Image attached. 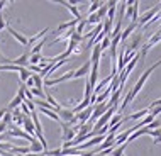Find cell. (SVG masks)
I'll return each instance as SVG.
<instances>
[{
    "label": "cell",
    "mask_w": 161,
    "mask_h": 156,
    "mask_svg": "<svg viewBox=\"0 0 161 156\" xmlns=\"http://www.w3.org/2000/svg\"><path fill=\"white\" fill-rule=\"evenodd\" d=\"M159 64H161V59H158V63H154L153 66H151V68H147V70H146L144 73H142V76H141V78H139V80H137L136 86H132V90H130V93H132V97H136V95H137L139 92H141V88H142V86H144L146 80H147V78H149V75H151V73H153V71L156 70V68L159 66Z\"/></svg>",
    "instance_id": "1"
},
{
    "label": "cell",
    "mask_w": 161,
    "mask_h": 156,
    "mask_svg": "<svg viewBox=\"0 0 161 156\" xmlns=\"http://www.w3.org/2000/svg\"><path fill=\"white\" fill-rule=\"evenodd\" d=\"M129 37H130V42H129L127 51H134L136 53V47H139V42L142 41V32H132Z\"/></svg>",
    "instance_id": "2"
},
{
    "label": "cell",
    "mask_w": 161,
    "mask_h": 156,
    "mask_svg": "<svg viewBox=\"0 0 161 156\" xmlns=\"http://www.w3.org/2000/svg\"><path fill=\"white\" fill-rule=\"evenodd\" d=\"M58 117H59V120H61V122L71 124V120L75 119V114H73L71 109H63V107H61V110L58 112Z\"/></svg>",
    "instance_id": "3"
},
{
    "label": "cell",
    "mask_w": 161,
    "mask_h": 156,
    "mask_svg": "<svg viewBox=\"0 0 161 156\" xmlns=\"http://www.w3.org/2000/svg\"><path fill=\"white\" fill-rule=\"evenodd\" d=\"M5 29H7V31H8V32H10V34H12V36H14V37H15V39H17V41H19V42H20V44H22V46H27V37H25V36H24V34H20L19 31H15V29H14V27H12V25H10V24H8V22H7V25H5Z\"/></svg>",
    "instance_id": "4"
},
{
    "label": "cell",
    "mask_w": 161,
    "mask_h": 156,
    "mask_svg": "<svg viewBox=\"0 0 161 156\" xmlns=\"http://www.w3.org/2000/svg\"><path fill=\"white\" fill-rule=\"evenodd\" d=\"M61 5H64L68 8L69 12L73 14V17H75V20H81V15H80V10H78V7L75 5V2H66V0H61Z\"/></svg>",
    "instance_id": "5"
},
{
    "label": "cell",
    "mask_w": 161,
    "mask_h": 156,
    "mask_svg": "<svg viewBox=\"0 0 161 156\" xmlns=\"http://www.w3.org/2000/svg\"><path fill=\"white\" fill-rule=\"evenodd\" d=\"M22 127H24V132H25V134H29L31 137H34L36 131H34V124H32L31 117H24V124H22Z\"/></svg>",
    "instance_id": "6"
},
{
    "label": "cell",
    "mask_w": 161,
    "mask_h": 156,
    "mask_svg": "<svg viewBox=\"0 0 161 156\" xmlns=\"http://www.w3.org/2000/svg\"><path fill=\"white\" fill-rule=\"evenodd\" d=\"M137 27V24H134V22H130L127 27H125V31L124 32H120V41H125V39H129V36L134 32V29Z\"/></svg>",
    "instance_id": "7"
},
{
    "label": "cell",
    "mask_w": 161,
    "mask_h": 156,
    "mask_svg": "<svg viewBox=\"0 0 161 156\" xmlns=\"http://www.w3.org/2000/svg\"><path fill=\"white\" fill-rule=\"evenodd\" d=\"M41 151H44L42 149V146H41V142H39L36 137L31 141V146H29V153H34V154H37V153H41Z\"/></svg>",
    "instance_id": "8"
},
{
    "label": "cell",
    "mask_w": 161,
    "mask_h": 156,
    "mask_svg": "<svg viewBox=\"0 0 161 156\" xmlns=\"http://www.w3.org/2000/svg\"><path fill=\"white\" fill-rule=\"evenodd\" d=\"M46 32H49V27H46V29H42V31L41 32H37V34H34V36L32 37H29L27 39V46H32L34 44V42H36V41H39V39H41L42 36H44V34Z\"/></svg>",
    "instance_id": "9"
},
{
    "label": "cell",
    "mask_w": 161,
    "mask_h": 156,
    "mask_svg": "<svg viewBox=\"0 0 161 156\" xmlns=\"http://www.w3.org/2000/svg\"><path fill=\"white\" fill-rule=\"evenodd\" d=\"M32 80H34V88H37V90H44V85H42V78L36 75V73H32Z\"/></svg>",
    "instance_id": "10"
},
{
    "label": "cell",
    "mask_w": 161,
    "mask_h": 156,
    "mask_svg": "<svg viewBox=\"0 0 161 156\" xmlns=\"http://www.w3.org/2000/svg\"><path fill=\"white\" fill-rule=\"evenodd\" d=\"M107 10H108V5H107V2H105V3H102V7H100L98 10H97V14H95V15H97V19H98V20H102L103 17H105Z\"/></svg>",
    "instance_id": "11"
},
{
    "label": "cell",
    "mask_w": 161,
    "mask_h": 156,
    "mask_svg": "<svg viewBox=\"0 0 161 156\" xmlns=\"http://www.w3.org/2000/svg\"><path fill=\"white\" fill-rule=\"evenodd\" d=\"M32 73L27 70V68H20V71H19V76H20V81H22V83H25V81L29 80V76H31Z\"/></svg>",
    "instance_id": "12"
},
{
    "label": "cell",
    "mask_w": 161,
    "mask_h": 156,
    "mask_svg": "<svg viewBox=\"0 0 161 156\" xmlns=\"http://www.w3.org/2000/svg\"><path fill=\"white\" fill-rule=\"evenodd\" d=\"M125 148H127V142H124V144H120V146H117V148H114V151H112V156H124Z\"/></svg>",
    "instance_id": "13"
},
{
    "label": "cell",
    "mask_w": 161,
    "mask_h": 156,
    "mask_svg": "<svg viewBox=\"0 0 161 156\" xmlns=\"http://www.w3.org/2000/svg\"><path fill=\"white\" fill-rule=\"evenodd\" d=\"M102 3H103V2H98V0H93V2L90 3V8H88L90 15H92V14H95V10H98V8L102 7Z\"/></svg>",
    "instance_id": "14"
},
{
    "label": "cell",
    "mask_w": 161,
    "mask_h": 156,
    "mask_svg": "<svg viewBox=\"0 0 161 156\" xmlns=\"http://www.w3.org/2000/svg\"><path fill=\"white\" fill-rule=\"evenodd\" d=\"M44 42H46L44 39H42V41H39L37 44L31 49V54H41V49H42V46H44Z\"/></svg>",
    "instance_id": "15"
},
{
    "label": "cell",
    "mask_w": 161,
    "mask_h": 156,
    "mask_svg": "<svg viewBox=\"0 0 161 156\" xmlns=\"http://www.w3.org/2000/svg\"><path fill=\"white\" fill-rule=\"evenodd\" d=\"M108 44H110V37L105 36V37L102 39V42H100V49H102V51H105L107 47H108Z\"/></svg>",
    "instance_id": "16"
},
{
    "label": "cell",
    "mask_w": 161,
    "mask_h": 156,
    "mask_svg": "<svg viewBox=\"0 0 161 156\" xmlns=\"http://www.w3.org/2000/svg\"><path fill=\"white\" fill-rule=\"evenodd\" d=\"M5 25H7V20L3 17H0V32H2V29H5Z\"/></svg>",
    "instance_id": "17"
},
{
    "label": "cell",
    "mask_w": 161,
    "mask_h": 156,
    "mask_svg": "<svg viewBox=\"0 0 161 156\" xmlns=\"http://www.w3.org/2000/svg\"><path fill=\"white\" fill-rule=\"evenodd\" d=\"M7 132V125L3 122H0V134H5Z\"/></svg>",
    "instance_id": "18"
},
{
    "label": "cell",
    "mask_w": 161,
    "mask_h": 156,
    "mask_svg": "<svg viewBox=\"0 0 161 156\" xmlns=\"http://www.w3.org/2000/svg\"><path fill=\"white\" fill-rule=\"evenodd\" d=\"M153 142H154V144H159V142H161V134H159L158 137H154V141H153Z\"/></svg>",
    "instance_id": "19"
},
{
    "label": "cell",
    "mask_w": 161,
    "mask_h": 156,
    "mask_svg": "<svg viewBox=\"0 0 161 156\" xmlns=\"http://www.w3.org/2000/svg\"><path fill=\"white\" fill-rule=\"evenodd\" d=\"M7 3H8V2H0V12H2L3 8H5V5H7Z\"/></svg>",
    "instance_id": "20"
},
{
    "label": "cell",
    "mask_w": 161,
    "mask_h": 156,
    "mask_svg": "<svg viewBox=\"0 0 161 156\" xmlns=\"http://www.w3.org/2000/svg\"><path fill=\"white\" fill-rule=\"evenodd\" d=\"M7 112V109H0V120H2V117H3V114Z\"/></svg>",
    "instance_id": "21"
},
{
    "label": "cell",
    "mask_w": 161,
    "mask_h": 156,
    "mask_svg": "<svg viewBox=\"0 0 161 156\" xmlns=\"http://www.w3.org/2000/svg\"><path fill=\"white\" fill-rule=\"evenodd\" d=\"M93 156H105V154H102V153H97V154H93Z\"/></svg>",
    "instance_id": "22"
}]
</instances>
